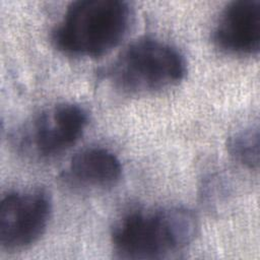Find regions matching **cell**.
<instances>
[{
  "instance_id": "7a4b0ae2",
  "label": "cell",
  "mask_w": 260,
  "mask_h": 260,
  "mask_svg": "<svg viewBox=\"0 0 260 260\" xmlns=\"http://www.w3.org/2000/svg\"><path fill=\"white\" fill-rule=\"evenodd\" d=\"M132 9L122 0H78L70 3L51 32L63 54L96 58L115 49L126 37Z\"/></svg>"
},
{
  "instance_id": "52a82bcc",
  "label": "cell",
  "mask_w": 260,
  "mask_h": 260,
  "mask_svg": "<svg viewBox=\"0 0 260 260\" xmlns=\"http://www.w3.org/2000/svg\"><path fill=\"white\" fill-rule=\"evenodd\" d=\"M68 178L75 184L107 188L114 186L121 178L122 165L111 150L91 146L76 152L70 159Z\"/></svg>"
},
{
  "instance_id": "3957f363",
  "label": "cell",
  "mask_w": 260,
  "mask_h": 260,
  "mask_svg": "<svg viewBox=\"0 0 260 260\" xmlns=\"http://www.w3.org/2000/svg\"><path fill=\"white\" fill-rule=\"evenodd\" d=\"M187 73V63L174 46L141 38L129 44L108 68L113 84L128 93H147L176 85Z\"/></svg>"
},
{
  "instance_id": "6da1fadb",
  "label": "cell",
  "mask_w": 260,
  "mask_h": 260,
  "mask_svg": "<svg viewBox=\"0 0 260 260\" xmlns=\"http://www.w3.org/2000/svg\"><path fill=\"white\" fill-rule=\"evenodd\" d=\"M198 229L196 215L186 207L136 209L114 223L111 242L120 258L160 259L190 245Z\"/></svg>"
},
{
  "instance_id": "277c9868",
  "label": "cell",
  "mask_w": 260,
  "mask_h": 260,
  "mask_svg": "<svg viewBox=\"0 0 260 260\" xmlns=\"http://www.w3.org/2000/svg\"><path fill=\"white\" fill-rule=\"evenodd\" d=\"M88 122L83 107L58 103L37 114L20 132L21 147L39 157L60 154L82 136Z\"/></svg>"
},
{
  "instance_id": "8992f818",
  "label": "cell",
  "mask_w": 260,
  "mask_h": 260,
  "mask_svg": "<svg viewBox=\"0 0 260 260\" xmlns=\"http://www.w3.org/2000/svg\"><path fill=\"white\" fill-rule=\"evenodd\" d=\"M214 44L237 56H254L260 50V0H236L221 10L213 28Z\"/></svg>"
},
{
  "instance_id": "ba28073f",
  "label": "cell",
  "mask_w": 260,
  "mask_h": 260,
  "mask_svg": "<svg viewBox=\"0 0 260 260\" xmlns=\"http://www.w3.org/2000/svg\"><path fill=\"white\" fill-rule=\"evenodd\" d=\"M226 148L236 161L250 170H257L259 167L258 126L245 127L232 134L228 138Z\"/></svg>"
},
{
  "instance_id": "5b68a950",
  "label": "cell",
  "mask_w": 260,
  "mask_h": 260,
  "mask_svg": "<svg viewBox=\"0 0 260 260\" xmlns=\"http://www.w3.org/2000/svg\"><path fill=\"white\" fill-rule=\"evenodd\" d=\"M52 213V200L42 188L11 191L0 204V246L8 251L24 249L45 233Z\"/></svg>"
}]
</instances>
